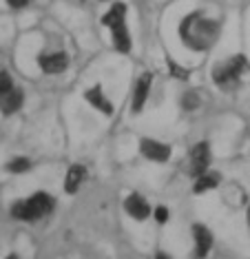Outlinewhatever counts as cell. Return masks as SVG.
<instances>
[{
	"label": "cell",
	"instance_id": "ba28073f",
	"mask_svg": "<svg viewBox=\"0 0 250 259\" xmlns=\"http://www.w3.org/2000/svg\"><path fill=\"white\" fill-rule=\"evenodd\" d=\"M151 84H153V75L151 73H142L138 82H135V89H133V111L140 113L142 107L146 104L148 100V91H151Z\"/></svg>",
	"mask_w": 250,
	"mask_h": 259
},
{
	"label": "cell",
	"instance_id": "277c9868",
	"mask_svg": "<svg viewBox=\"0 0 250 259\" xmlns=\"http://www.w3.org/2000/svg\"><path fill=\"white\" fill-rule=\"evenodd\" d=\"M208 164H211V149H208L206 142H199L193 146L190 151V157H188V170L193 178H199L201 173H206Z\"/></svg>",
	"mask_w": 250,
	"mask_h": 259
},
{
	"label": "cell",
	"instance_id": "6da1fadb",
	"mask_svg": "<svg viewBox=\"0 0 250 259\" xmlns=\"http://www.w3.org/2000/svg\"><path fill=\"white\" fill-rule=\"evenodd\" d=\"M180 36L190 49L195 51H206L215 45L219 36V25L215 20L206 18L201 14H190L182 20L180 25Z\"/></svg>",
	"mask_w": 250,
	"mask_h": 259
},
{
	"label": "cell",
	"instance_id": "4fadbf2b",
	"mask_svg": "<svg viewBox=\"0 0 250 259\" xmlns=\"http://www.w3.org/2000/svg\"><path fill=\"white\" fill-rule=\"evenodd\" d=\"M193 237H195V255L206 257L208 250H211V246H213L211 231H208L206 226H201V224H195L193 226Z\"/></svg>",
	"mask_w": 250,
	"mask_h": 259
},
{
	"label": "cell",
	"instance_id": "7402d4cb",
	"mask_svg": "<svg viewBox=\"0 0 250 259\" xmlns=\"http://www.w3.org/2000/svg\"><path fill=\"white\" fill-rule=\"evenodd\" d=\"M248 224H250V208H248Z\"/></svg>",
	"mask_w": 250,
	"mask_h": 259
},
{
	"label": "cell",
	"instance_id": "30bf717a",
	"mask_svg": "<svg viewBox=\"0 0 250 259\" xmlns=\"http://www.w3.org/2000/svg\"><path fill=\"white\" fill-rule=\"evenodd\" d=\"M111 38H113V45L120 54H129L133 42H131V33H129V27H127V20H120L115 25H111Z\"/></svg>",
	"mask_w": 250,
	"mask_h": 259
},
{
	"label": "cell",
	"instance_id": "8992f818",
	"mask_svg": "<svg viewBox=\"0 0 250 259\" xmlns=\"http://www.w3.org/2000/svg\"><path fill=\"white\" fill-rule=\"evenodd\" d=\"M140 151L151 162H166L171 157V146L164 142H157V140H151V138L140 140Z\"/></svg>",
	"mask_w": 250,
	"mask_h": 259
},
{
	"label": "cell",
	"instance_id": "9a60e30c",
	"mask_svg": "<svg viewBox=\"0 0 250 259\" xmlns=\"http://www.w3.org/2000/svg\"><path fill=\"white\" fill-rule=\"evenodd\" d=\"M219 184V175L217 173H201L199 178H195V186L193 191L195 193H206L211 188H215Z\"/></svg>",
	"mask_w": 250,
	"mask_h": 259
},
{
	"label": "cell",
	"instance_id": "ac0fdd59",
	"mask_svg": "<svg viewBox=\"0 0 250 259\" xmlns=\"http://www.w3.org/2000/svg\"><path fill=\"white\" fill-rule=\"evenodd\" d=\"M182 104H184V109H188V111L197 109V107H199V98H197V93L188 91V93H186V96H184V100H182Z\"/></svg>",
	"mask_w": 250,
	"mask_h": 259
},
{
	"label": "cell",
	"instance_id": "2e32d148",
	"mask_svg": "<svg viewBox=\"0 0 250 259\" xmlns=\"http://www.w3.org/2000/svg\"><path fill=\"white\" fill-rule=\"evenodd\" d=\"M29 168H31V160H29V157H14L11 162H7V170L9 173H16V175L27 173Z\"/></svg>",
	"mask_w": 250,
	"mask_h": 259
},
{
	"label": "cell",
	"instance_id": "9c48e42d",
	"mask_svg": "<svg viewBox=\"0 0 250 259\" xmlns=\"http://www.w3.org/2000/svg\"><path fill=\"white\" fill-rule=\"evenodd\" d=\"M22 104H25V91L14 87L9 93H5V96L0 98V113L3 115H14L16 111L22 109Z\"/></svg>",
	"mask_w": 250,
	"mask_h": 259
},
{
	"label": "cell",
	"instance_id": "44dd1931",
	"mask_svg": "<svg viewBox=\"0 0 250 259\" xmlns=\"http://www.w3.org/2000/svg\"><path fill=\"white\" fill-rule=\"evenodd\" d=\"M29 3H31V0H7V5L14 9H22V7H27Z\"/></svg>",
	"mask_w": 250,
	"mask_h": 259
},
{
	"label": "cell",
	"instance_id": "d6986e66",
	"mask_svg": "<svg viewBox=\"0 0 250 259\" xmlns=\"http://www.w3.org/2000/svg\"><path fill=\"white\" fill-rule=\"evenodd\" d=\"M169 67H171V71H173V75H175V78H182V80L188 78V71H186V69H180L173 60H169Z\"/></svg>",
	"mask_w": 250,
	"mask_h": 259
},
{
	"label": "cell",
	"instance_id": "5bb4252c",
	"mask_svg": "<svg viewBox=\"0 0 250 259\" xmlns=\"http://www.w3.org/2000/svg\"><path fill=\"white\" fill-rule=\"evenodd\" d=\"M120 20H127V5L115 3V5H111V9L102 16V25L111 27V25H115V22H120Z\"/></svg>",
	"mask_w": 250,
	"mask_h": 259
},
{
	"label": "cell",
	"instance_id": "ffe728a7",
	"mask_svg": "<svg viewBox=\"0 0 250 259\" xmlns=\"http://www.w3.org/2000/svg\"><path fill=\"white\" fill-rule=\"evenodd\" d=\"M155 220L159 224H166L169 222V208H164V206H157L155 208Z\"/></svg>",
	"mask_w": 250,
	"mask_h": 259
},
{
	"label": "cell",
	"instance_id": "8fae6325",
	"mask_svg": "<svg viewBox=\"0 0 250 259\" xmlns=\"http://www.w3.org/2000/svg\"><path fill=\"white\" fill-rule=\"evenodd\" d=\"M85 98H87V102L91 104L93 109H98V111H102L104 115H111L113 111V102L109 98L104 96V91H102V87L100 84H95V87H91V89H89L87 93H85Z\"/></svg>",
	"mask_w": 250,
	"mask_h": 259
},
{
	"label": "cell",
	"instance_id": "52a82bcc",
	"mask_svg": "<svg viewBox=\"0 0 250 259\" xmlns=\"http://www.w3.org/2000/svg\"><path fill=\"white\" fill-rule=\"evenodd\" d=\"M124 210L133 217V220H146V217H151V206H148V202L142 195H138V193H131V195H127V199H124Z\"/></svg>",
	"mask_w": 250,
	"mask_h": 259
},
{
	"label": "cell",
	"instance_id": "7c38bea8",
	"mask_svg": "<svg viewBox=\"0 0 250 259\" xmlns=\"http://www.w3.org/2000/svg\"><path fill=\"white\" fill-rule=\"evenodd\" d=\"M87 180V168L82 164H73L69 170H67V178H64V191L69 195H75L80 191V186L85 184Z\"/></svg>",
	"mask_w": 250,
	"mask_h": 259
},
{
	"label": "cell",
	"instance_id": "5b68a950",
	"mask_svg": "<svg viewBox=\"0 0 250 259\" xmlns=\"http://www.w3.org/2000/svg\"><path fill=\"white\" fill-rule=\"evenodd\" d=\"M38 64H40V69H43L47 75H58V73L67 71L69 56L64 54V51H56V54H43L38 58Z\"/></svg>",
	"mask_w": 250,
	"mask_h": 259
},
{
	"label": "cell",
	"instance_id": "e0dca14e",
	"mask_svg": "<svg viewBox=\"0 0 250 259\" xmlns=\"http://www.w3.org/2000/svg\"><path fill=\"white\" fill-rule=\"evenodd\" d=\"M14 89V80H11V75L7 71H0V98L5 96V93H9Z\"/></svg>",
	"mask_w": 250,
	"mask_h": 259
},
{
	"label": "cell",
	"instance_id": "3957f363",
	"mask_svg": "<svg viewBox=\"0 0 250 259\" xmlns=\"http://www.w3.org/2000/svg\"><path fill=\"white\" fill-rule=\"evenodd\" d=\"M243 69H246V58L235 56L213 69V80H215V84L222 87V89H233L237 82H239Z\"/></svg>",
	"mask_w": 250,
	"mask_h": 259
},
{
	"label": "cell",
	"instance_id": "7a4b0ae2",
	"mask_svg": "<svg viewBox=\"0 0 250 259\" xmlns=\"http://www.w3.org/2000/svg\"><path fill=\"white\" fill-rule=\"evenodd\" d=\"M53 208H56V199H53L49 193L40 191V193H33L31 197L20 199V202H16L11 206V217L18 222H38L49 213H53Z\"/></svg>",
	"mask_w": 250,
	"mask_h": 259
}]
</instances>
